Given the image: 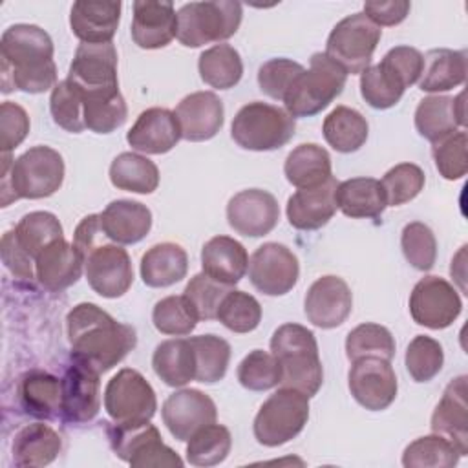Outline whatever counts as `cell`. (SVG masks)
Here are the masks:
<instances>
[{
    "label": "cell",
    "instance_id": "e7e4bbea",
    "mask_svg": "<svg viewBox=\"0 0 468 468\" xmlns=\"http://www.w3.org/2000/svg\"><path fill=\"white\" fill-rule=\"evenodd\" d=\"M104 241H108V238L101 225V214H90V216L82 218L73 234V245L79 250V254L82 256V260L91 249H95L97 245H101Z\"/></svg>",
    "mask_w": 468,
    "mask_h": 468
},
{
    "label": "cell",
    "instance_id": "680465c9",
    "mask_svg": "<svg viewBox=\"0 0 468 468\" xmlns=\"http://www.w3.org/2000/svg\"><path fill=\"white\" fill-rule=\"evenodd\" d=\"M303 66L291 60V58H271L263 62L258 69V84L260 90L274 99L282 101L285 99L287 91L294 84V80L303 73Z\"/></svg>",
    "mask_w": 468,
    "mask_h": 468
},
{
    "label": "cell",
    "instance_id": "f546056e",
    "mask_svg": "<svg viewBox=\"0 0 468 468\" xmlns=\"http://www.w3.org/2000/svg\"><path fill=\"white\" fill-rule=\"evenodd\" d=\"M201 267L212 280L236 285L249 269V254L245 247L230 236H214L201 249Z\"/></svg>",
    "mask_w": 468,
    "mask_h": 468
},
{
    "label": "cell",
    "instance_id": "5bb4252c",
    "mask_svg": "<svg viewBox=\"0 0 468 468\" xmlns=\"http://www.w3.org/2000/svg\"><path fill=\"white\" fill-rule=\"evenodd\" d=\"M84 272L90 287L102 298H119L133 283V267L126 249L110 239L84 256Z\"/></svg>",
    "mask_w": 468,
    "mask_h": 468
},
{
    "label": "cell",
    "instance_id": "4dcf8cb0",
    "mask_svg": "<svg viewBox=\"0 0 468 468\" xmlns=\"http://www.w3.org/2000/svg\"><path fill=\"white\" fill-rule=\"evenodd\" d=\"M60 450V435L44 422H33L18 430L11 446L13 463L26 468H38L53 463Z\"/></svg>",
    "mask_w": 468,
    "mask_h": 468
},
{
    "label": "cell",
    "instance_id": "836d02e7",
    "mask_svg": "<svg viewBox=\"0 0 468 468\" xmlns=\"http://www.w3.org/2000/svg\"><path fill=\"white\" fill-rule=\"evenodd\" d=\"M336 207L347 218H378L386 207V194L375 177H351L338 183Z\"/></svg>",
    "mask_w": 468,
    "mask_h": 468
},
{
    "label": "cell",
    "instance_id": "db71d44e",
    "mask_svg": "<svg viewBox=\"0 0 468 468\" xmlns=\"http://www.w3.org/2000/svg\"><path fill=\"white\" fill-rule=\"evenodd\" d=\"M400 247L406 261L417 271H430L437 260V239L433 230L420 223L411 221L400 232Z\"/></svg>",
    "mask_w": 468,
    "mask_h": 468
},
{
    "label": "cell",
    "instance_id": "30bf717a",
    "mask_svg": "<svg viewBox=\"0 0 468 468\" xmlns=\"http://www.w3.org/2000/svg\"><path fill=\"white\" fill-rule=\"evenodd\" d=\"M110 446L119 459L135 468L183 466L181 457L163 442L159 430L148 422L113 424L108 428Z\"/></svg>",
    "mask_w": 468,
    "mask_h": 468
},
{
    "label": "cell",
    "instance_id": "b9f144b4",
    "mask_svg": "<svg viewBox=\"0 0 468 468\" xmlns=\"http://www.w3.org/2000/svg\"><path fill=\"white\" fill-rule=\"evenodd\" d=\"M84 124L95 133H112L126 122L128 108L121 91L82 95Z\"/></svg>",
    "mask_w": 468,
    "mask_h": 468
},
{
    "label": "cell",
    "instance_id": "9a60e30c",
    "mask_svg": "<svg viewBox=\"0 0 468 468\" xmlns=\"http://www.w3.org/2000/svg\"><path fill=\"white\" fill-rule=\"evenodd\" d=\"M347 386L353 399L369 411H382L397 397V375L391 360L364 356L353 360L347 373Z\"/></svg>",
    "mask_w": 468,
    "mask_h": 468
},
{
    "label": "cell",
    "instance_id": "f5cc1de1",
    "mask_svg": "<svg viewBox=\"0 0 468 468\" xmlns=\"http://www.w3.org/2000/svg\"><path fill=\"white\" fill-rule=\"evenodd\" d=\"M238 380L249 391H267L282 382V367L272 353L254 349L239 362Z\"/></svg>",
    "mask_w": 468,
    "mask_h": 468
},
{
    "label": "cell",
    "instance_id": "ee69618b",
    "mask_svg": "<svg viewBox=\"0 0 468 468\" xmlns=\"http://www.w3.org/2000/svg\"><path fill=\"white\" fill-rule=\"evenodd\" d=\"M232 437L223 424H207L186 441V461L192 466H216L230 453Z\"/></svg>",
    "mask_w": 468,
    "mask_h": 468
},
{
    "label": "cell",
    "instance_id": "8d00e7d4",
    "mask_svg": "<svg viewBox=\"0 0 468 468\" xmlns=\"http://www.w3.org/2000/svg\"><path fill=\"white\" fill-rule=\"evenodd\" d=\"M152 367L172 388H183L190 380H196V360L188 338L161 342L152 355Z\"/></svg>",
    "mask_w": 468,
    "mask_h": 468
},
{
    "label": "cell",
    "instance_id": "6f0895ef",
    "mask_svg": "<svg viewBox=\"0 0 468 468\" xmlns=\"http://www.w3.org/2000/svg\"><path fill=\"white\" fill-rule=\"evenodd\" d=\"M466 146H468V137L464 130H457L452 135L433 144V152H431L433 161L439 174L444 179L455 181L466 176L468 172Z\"/></svg>",
    "mask_w": 468,
    "mask_h": 468
},
{
    "label": "cell",
    "instance_id": "4316f807",
    "mask_svg": "<svg viewBox=\"0 0 468 468\" xmlns=\"http://www.w3.org/2000/svg\"><path fill=\"white\" fill-rule=\"evenodd\" d=\"M84 260L73 243L64 238L49 243L35 258V276L38 283L51 291L60 292L79 282L82 274Z\"/></svg>",
    "mask_w": 468,
    "mask_h": 468
},
{
    "label": "cell",
    "instance_id": "603a6c76",
    "mask_svg": "<svg viewBox=\"0 0 468 468\" xmlns=\"http://www.w3.org/2000/svg\"><path fill=\"white\" fill-rule=\"evenodd\" d=\"M132 40L143 49L168 46L177 35V13L172 2L137 0L133 2Z\"/></svg>",
    "mask_w": 468,
    "mask_h": 468
},
{
    "label": "cell",
    "instance_id": "7bdbcfd3",
    "mask_svg": "<svg viewBox=\"0 0 468 468\" xmlns=\"http://www.w3.org/2000/svg\"><path fill=\"white\" fill-rule=\"evenodd\" d=\"M20 247L35 260L49 243L62 239L64 230L58 218L46 210H35L20 218L13 229Z\"/></svg>",
    "mask_w": 468,
    "mask_h": 468
},
{
    "label": "cell",
    "instance_id": "816d5d0a",
    "mask_svg": "<svg viewBox=\"0 0 468 468\" xmlns=\"http://www.w3.org/2000/svg\"><path fill=\"white\" fill-rule=\"evenodd\" d=\"M406 369L415 382H430L439 375L444 364L442 346L426 335H417L406 349Z\"/></svg>",
    "mask_w": 468,
    "mask_h": 468
},
{
    "label": "cell",
    "instance_id": "52a82bcc",
    "mask_svg": "<svg viewBox=\"0 0 468 468\" xmlns=\"http://www.w3.org/2000/svg\"><path fill=\"white\" fill-rule=\"evenodd\" d=\"M347 73L325 53H313L309 69L294 80L283 104L292 117H313L325 110L344 90Z\"/></svg>",
    "mask_w": 468,
    "mask_h": 468
},
{
    "label": "cell",
    "instance_id": "91938a15",
    "mask_svg": "<svg viewBox=\"0 0 468 468\" xmlns=\"http://www.w3.org/2000/svg\"><path fill=\"white\" fill-rule=\"evenodd\" d=\"M29 133L27 112L11 101L0 104V148L2 154H11Z\"/></svg>",
    "mask_w": 468,
    "mask_h": 468
},
{
    "label": "cell",
    "instance_id": "7a4b0ae2",
    "mask_svg": "<svg viewBox=\"0 0 468 468\" xmlns=\"http://www.w3.org/2000/svg\"><path fill=\"white\" fill-rule=\"evenodd\" d=\"M2 91L44 93L57 86L51 37L35 24L9 26L0 38Z\"/></svg>",
    "mask_w": 468,
    "mask_h": 468
},
{
    "label": "cell",
    "instance_id": "8fae6325",
    "mask_svg": "<svg viewBox=\"0 0 468 468\" xmlns=\"http://www.w3.org/2000/svg\"><path fill=\"white\" fill-rule=\"evenodd\" d=\"M104 410L115 424L148 422L157 410L155 391L137 369L124 367L106 384Z\"/></svg>",
    "mask_w": 468,
    "mask_h": 468
},
{
    "label": "cell",
    "instance_id": "2e32d148",
    "mask_svg": "<svg viewBox=\"0 0 468 468\" xmlns=\"http://www.w3.org/2000/svg\"><path fill=\"white\" fill-rule=\"evenodd\" d=\"M68 80L73 82L82 95L117 91V49L112 42L86 44L80 42L69 64Z\"/></svg>",
    "mask_w": 468,
    "mask_h": 468
},
{
    "label": "cell",
    "instance_id": "f6af8a7d",
    "mask_svg": "<svg viewBox=\"0 0 468 468\" xmlns=\"http://www.w3.org/2000/svg\"><path fill=\"white\" fill-rule=\"evenodd\" d=\"M461 453L444 437L431 433L415 439L402 452L406 468H450L455 466Z\"/></svg>",
    "mask_w": 468,
    "mask_h": 468
},
{
    "label": "cell",
    "instance_id": "8992f818",
    "mask_svg": "<svg viewBox=\"0 0 468 468\" xmlns=\"http://www.w3.org/2000/svg\"><path fill=\"white\" fill-rule=\"evenodd\" d=\"M241 4L232 0L190 2L177 11L176 38L185 48H201L230 38L241 24Z\"/></svg>",
    "mask_w": 468,
    "mask_h": 468
},
{
    "label": "cell",
    "instance_id": "4fadbf2b",
    "mask_svg": "<svg viewBox=\"0 0 468 468\" xmlns=\"http://www.w3.org/2000/svg\"><path fill=\"white\" fill-rule=\"evenodd\" d=\"M249 278L260 292L267 296H283L300 278L298 258L282 243H263L249 260Z\"/></svg>",
    "mask_w": 468,
    "mask_h": 468
},
{
    "label": "cell",
    "instance_id": "277c9868",
    "mask_svg": "<svg viewBox=\"0 0 468 468\" xmlns=\"http://www.w3.org/2000/svg\"><path fill=\"white\" fill-rule=\"evenodd\" d=\"M271 353L282 367V386L292 388L307 397L318 393L324 369L318 344L311 329L300 324H283L271 336Z\"/></svg>",
    "mask_w": 468,
    "mask_h": 468
},
{
    "label": "cell",
    "instance_id": "d4e9b609",
    "mask_svg": "<svg viewBox=\"0 0 468 468\" xmlns=\"http://www.w3.org/2000/svg\"><path fill=\"white\" fill-rule=\"evenodd\" d=\"M466 124L464 91L457 97L430 95L424 97L415 110V128L420 137L439 143Z\"/></svg>",
    "mask_w": 468,
    "mask_h": 468
},
{
    "label": "cell",
    "instance_id": "cb8c5ba5",
    "mask_svg": "<svg viewBox=\"0 0 468 468\" xmlns=\"http://www.w3.org/2000/svg\"><path fill=\"white\" fill-rule=\"evenodd\" d=\"M179 139L181 130L176 113L157 106L141 112L126 133V141L133 150L150 155L170 152Z\"/></svg>",
    "mask_w": 468,
    "mask_h": 468
},
{
    "label": "cell",
    "instance_id": "bcb514c9",
    "mask_svg": "<svg viewBox=\"0 0 468 468\" xmlns=\"http://www.w3.org/2000/svg\"><path fill=\"white\" fill-rule=\"evenodd\" d=\"M346 356L353 362L364 356L391 360L395 356V338L388 327L366 322L349 331L346 338Z\"/></svg>",
    "mask_w": 468,
    "mask_h": 468
},
{
    "label": "cell",
    "instance_id": "1f68e13d",
    "mask_svg": "<svg viewBox=\"0 0 468 468\" xmlns=\"http://www.w3.org/2000/svg\"><path fill=\"white\" fill-rule=\"evenodd\" d=\"M188 271V256L177 243L165 241L150 247L141 258V278L148 287H170Z\"/></svg>",
    "mask_w": 468,
    "mask_h": 468
},
{
    "label": "cell",
    "instance_id": "60d3db41",
    "mask_svg": "<svg viewBox=\"0 0 468 468\" xmlns=\"http://www.w3.org/2000/svg\"><path fill=\"white\" fill-rule=\"evenodd\" d=\"M194 360H196V380L203 384L219 382L227 375L230 360V346L218 335H197L188 338Z\"/></svg>",
    "mask_w": 468,
    "mask_h": 468
},
{
    "label": "cell",
    "instance_id": "74e56055",
    "mask_svg": "<svg viewBox=\"0 0 468 468\" xmlns=\"http://www.w3.org/2000/svg\"><path fill=\"white\" fill-rule=\"evenodd\" d=\"M322 133L333 150L340 154H351L366 144L369 124L358 110L349 106H336L324 119Z\"/></svg>",
    "mask_w": 468,
    "mask_h": 468
},
{
    "label": "cell",
    "instance_id": "f1b7e54d",
    "mask_svg": "<svg viewBox=\"0 0 468 468\" xmlns=\"http://www.w3.org/2000/svg\"><path fill=\"white\" fill-rule=\"evenodd\" d=\"M106 238L119 245H133L146 238L152 229V212L146 205L132 199H115L101 212Z\"/></svg>",
    "mask_w": 468,
    "mask_h": 468
},
{
    "label": "cell",
    "instance_id": "d590c367",
    "mask_svg": "<svg viewBox=\"0 0 468 468\" xmlns=\"http://www.w3.org/2000/svg\"><path fill=\"white\" fill-rule=\"evenodd\" d=\"M18 397L26 413L37 419H53L60 413L62 382L48 371H29L20 380Z\"/></svg>",
    "mask_w": 468,
    "mask_h": 468
},
{
    "label": "cell",
    "instance_id": "e0dca14e",
    "mask_svg": "<svg viewBox=\"0 0 468 468\" xmlns=\"http://www.w3.org/2000/svg\"><path fill=\"white\" fill-rule=\"evenodd\" d=\"M280 219L276 197L261 188H247L234 194L227 203V221L234 232L247 238L269 234Z\"/></svg>",
    "mask_w": 468,
    "mask_h": 468
},
{
    "label": "cell",
    "instance_id": "e575fe53",
    "mask_svg": "<svg viewBox=\"0 0 468 468\" xmlns=\"http://www.w3.org/2000/svg\"><path fill=\"white\" fill-rule=\"evenodd\" d=\"M466 79V53L448 48L430 49L424 55V68L419 88L428 93H441L461 86Z\"/></svg>",
    "mask_w": 468,
    "mask_h": 468
},
{
    "label": "cell",
    "instance_id": "83f0119b",
    "mask_svg": "<svg viewBox=\"0 0 468 468\" xmlns=\"http://www.w3.org/2000/svg\"><path fill=\"white\" fill-rule=\"evenodd\" d=\"M121 7V2H75L69 13V26L73 35L86 44L112 42L119 27Z\"/></svg>",
    "mask_w": 468,
    "mask_h": 468
},
{
    "label": "cell",
    "instance_id": "9c48e42d",
    "mask_svg": "<svg viewBox=\"0 0 468 468\" xmlns=\"http://www.w3.org/2000/svg\"><path fill=\"white\" fill-rule=\"evenodd\" d=\"M380 37L382 29L364 13H353L331 29L324 53L347 75H356L369 68Z\"/></svg>",
    "mask_w": 468,
    "mask_h": 468
},
{
    "label": "cell",
    "instance_id": "be15d7a7",
    "mask_svg": "<svg viewBox=\"0 0 468 468\" xmlns=\"http://www.w3.org/2000/svg\"><path fill=\"white\" fill-rule=\"evenodd\" d=\"M411 9V4L408 0H389V2H366L364 4V15L375 24V26H397L400 24Z\"/></svg>",
    "mask_w": 468,
    "mask_h": 468
},
{
    "label": "cell",
    "instance_id": "ba28073f",
    "mask_svg": "<svg viewBox=\"0 0 468 468\" xmlns=\"http://www.w3.org/2000/svg\"><path fill=\"white\" fill-rule=\"evenodd\" d=\"M309 420V397L292 388H280L258 410L252 424L254 437L267 448L292 441Z\"/></svg>",
    "mask_w": 468,
    "mask_h": 468
},
{
    "label": "cell",
    "instance_id": "ffe728a7",
    "mask_svg": "<svg viewBox=\"0 0 468 468\" xmlns=\"http://www.w3.org/2000/svg\"><path fill=\"white\" fill-rule=\"evenodd\" d=\"M60 382L62 417L73 424H84L95 419V415L101 410L99 373L73 360V364L66 369Z\"/></svg>",
    "mask_w": 468,
    "mask_h": 468
},
{
    "label": "cell",
    "instance_id": "f907efd6",
    "mask_svg": "<svg viewBox=\"0 0 468 468\" xmlns=\"http://www.w3.org/2000/svg\"><path fill=\"white\" fill-rule=\"evenodd\" d=\"M49 110L55 124L71 133L86 130L84 124V101L79 88L68 79L57 82L49 97Z\"/></svg>",
    "mask_w": 468,
    "mask_h": 468
},
{
    "label": "cell",
    "instance_id": "3957f363",
    "mask_svg": "<svg viewBox=\"0 0 468 468\" xmlns=\"http://www.w3.org/2000/svg\"><path fill=\"white\" fill-rule=\"evenodd\" d=\"M64 181L62 155L46 144H37L18 155L2 154L0 203L7 207L16 199H42L53 196Z\"/></svg>",
    "mask_w": 468,
    "mask_h": 468
},
{
    "label": "cell",
    "instance_id": "ac0fdd59",
    "mask_svg": "<svg viewBox=\"0 0 468 468\" xmlns=\"http://www.w3.org/2000/svg\"><path fill=\"white\" fill-rule=\"evenodd\" d=\"M161 415L172 437L185 442L199 428L216 422L218 410L207 393L194 388H183L166 397Z\"/></svg>",
    "mask_w": 468,
    "mask_h": 468
},
{
    "label": "cell",
    "instance_id": "c3c4849f",
    "mask_svg": "<svg viewBox=\"0 0 468 468\" xmlns=\"http://www.w3.org/2000/svg\"><path fill=\"white\" fill-rule=\"evenodd\" d=\"M216 320L232 333H250L261 322V305L252 294L230 289L219 303Z\"/></svg>",
    "mask_w": 468,
    "mask_h": 468
},
{
    "label": "cell",
    "instance_id": "484cf974",
    "mask_svg": "<svg viewBox=\"0 0 468 468\" xmlns=\"http://www.w3.org/2000/svg\"><path fill=\"white\" fill-rule=\"evenodd\" d=\"M336 188L335 177L313 188H300L287 199V219L298 230H316L327 225L336 212Z\"/></svg>",
    "mask_w": 468,
    "mask_h": 468
},
{
    "label": "cell",
    "instance_id": "7dc6e473",
    "mask_svg": "<svg viewBox=\"0 0 468 468\" xmlns=\"http://www.w3.org/2000/svg\"><path fill=\"white\" fill-rule=\"evenodd\" d=\"M406 91V86L382 64L369 66L360 73V95L375 110L395 106Z\"/></svg>",
    "mask_w": 468,
    "mask_h": 468
},
{
    "label": "cell",
    "instance_id": "7402d4cb",
    "mask_svg": "<svg viewBox=\"0 0 468 468\" xmlns=\"http://www.w3.org/2000/svg\"><path fill=\"white\" fill-rule=\"evenodd\" d=\"M181 137L192 143L212 139L223 126V102L212 91H194L176 108Z\"/></svg>",
    "mask_w": 468,
    "mask_h": 468
},
{
    "label": "cell",
    "instance_id": "44dd1931",
    "mask_svg": "<svg viewBox=\"0 0 468 468\" xmlns=\"http://www.w3.org/2000/svg\"><path fill=\"white\" fill-rule=\"evenodd\" d=\"M466 375L455 377L444 389L431 415V431L450 441L457 452L468 453V402Z\"/></svg>",
    "mask_w": 468,
    "mask_h": 468
},
{
    "label": "cell",
    "instance_id": "6da1fadb",
    "mask_svg": "<svg viewBox=\"0 0 468 468\" xmlns=\"http://www.w3.org/2000/svg\"><path fill=\"white\" fill-rule=\"evenodd\" d=\"M66 331L71 358L99 375L117 366L137 344L132 325L117 322L91 302H82L68 313Z\"/></svg>",
    "mask_w": 468,
    "mask_h": 468
},
{
    "label": "cell",
    "instance_id": "94428289",
    "mask_svg": "<svg viewBox=\"0 0 468 468\" xmlns=\"http://www.w3.org/2000/svg\"><path fill=\"white\" fill-rule=\"evenodd\" d=\"M406 88L415 84L424 68V55L411 46H395L380 60Z\"/></svg>",
    "mask_w": 468,
    "mask_h": 468
},
{
    "label": "cell",
    "instance_id": "7c38bea8",
    "mask_svg": "<svg viewBox=\"0 0 468 468\" xmlns=\"http://www.w3.org/2000/svg\"><path fill=\"white\" fill-rule=\"evenodd\" d=\"M463 311L457 289L441 276L420 278L410 294V314L428 329L450 327Z\"/></svg>",
    "mask_w": 468,
    "mask_h": 468
},
{
    "label": "cell",
    "instance_id": "6125c7cd",
    "mask_svg": "<svg viewBox=\"0 0 468 468\" xmlns=\"http://www.w3.org/2000/svg\"><path fill=\"white\" fill-rule=\"evenodd\" d=\"M0 252H2V261L7 267V271L22 280V282H31L35 276V260L20 247L15 230H7L2 236L0 241Z\"/></svg>",
    "mask_w": 468,
    "mask_h": 468
},
{
    "label": "cell",
    "instance_id": "d6986e66",
    "mask_svg": "<svg viewBox=\"0 0 468 468\" xmlns=\"http://www.w3.org/2000/svg\"><path fill=\"white\" fill-rule=\"evenodd\" d=\"M353 309V294L346 280L335 274L318 278L307 291L303 311L307 320L320 329L342 325Z\"/></svg>",
    "mask_w": 468,
    "mask_h": 468
},
{
    "label": "cell",
    "instance_id": "11a10c76",
    "mask_svg": "<svg viewBox=\"0 0 468 468\" xmlns=\"http://www.w3.org/2000/svg\"><path fill=\"white\" fill-rule=\"evenodd\" d=\"M426 177L420 166L413 165V163H399L393 168H389L380 185L384 188L386 194V201L388 207H399L404 205L411 199H415L420 190L424 188Z\"/></svg>",
    "mask_w": 468,
    "mask_h": 468
},
{
    "label": "cell",
    "instance_id": "f35d334b",
    "mask_svg": "<svg viewBox=\"0 0 468 468\" xmlns=\"http://www.w3.org/2000/svg\"><path fill=\"white\" fill-rule=\"evenodd\" d=\"M110 181L119 190L152 194L159 186V168L141 154L122 152L110 165Z\"/></svg>",
    "mask_w": 468,
    "mask_h": 468
},
{
    "label": "cell",
    "instance_id": "5b68a950",
    "mask_svg": "<svg viewBox=\"0 0 468 468\" xmlns=\"http://www.w3.org/2000/svg\"><path fill=\"white\" fill-rule=\"evenodd\" d=\"M294 117L287 110L254 101L239 108L232 119L230 135L245 150L271 152L285 146L294 137Z\"/></svg>",
    "mask_w": 468,
    "mask_h": 468
},
{
    "label": "cell",
    "instance_id": "9f6ffc18",
    "mask_svg": "<svg viewBox=\"0 0 468 468\" xmlns=\"http://www.w3.org/2000/svg\"><path fill=\"white\" fill-rule=\"evenodd\" d=\"M230 289V285L219 283L205 272H199L190 278L183 294L192 303L199 320H216L219 303Z\"/></svg>",
    "mask_w": 468,
    "mask_h": 468
},
{
    "label": "cell",
    "instance_id": "ab89813d",
    "mask_svg": "<svg viewBox=\"0 0 468 468\" xmlns=\"http://www.w3.org/2000/svg\"><path fill=\"white\" fill-rule=\"evenodd\" d=\"M197 69L201 80L210 88L230 90L241 80L243 62L230 44H216L199 55Z\"/></svg>",
    "mask_w": 468,
    "mask_h": 468
},
{
    "label": "cell",
    "instance_id": "d6a6232c",
    "mask_svg": "<svg viewBox=\"0 0 468 468\" xmlns=\"http://www.w3.org/2000/svg\"><path fill=\"white\" fill-rule=\"evenodd\" d=\"M287 181L300 188H313L331 179V155L316 143H302L289 152L283 163Z\"/></svg>",
    "mask_w": 468,
    "mask_h": 468
},
{
    "label": "cell",
    "instance_id": "681fc988",
    "mask_svg": "<svg viewBox=\"0 0 468 468\" xmlns=\"http://www.w3.org/2000/svg\"><path fill=\"white\" fill-rule=\"evenodd\" d=\"M152 322H154L155 329L163 335L186 336L196 329L199 318H197L192 303L185 298V294H181V296L172 294V296L159 300L154 305Z\"/></svg>",
    "mask_w": 468,
    "mask_h": 468
}]
</instances>
